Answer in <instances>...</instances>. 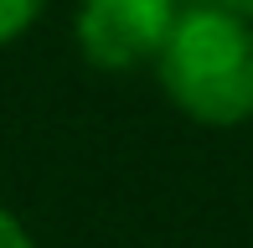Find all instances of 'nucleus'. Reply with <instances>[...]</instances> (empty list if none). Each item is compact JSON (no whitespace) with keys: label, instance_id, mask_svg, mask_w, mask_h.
Wrapping results in <instances>:
<instances>
[{"label":"nucleus","instance_id":"f257e3e1","mask_svg":"<svg viewBox=\"0 0 253 248\" xmlns=\"http://www.w3.org/2000/svg\"><path fill=\"white\" fill-rule=\"evenodd\" d=\"M155 62L170 104L197 124L233 129L253 119V21L217 5L181 10Z\"/></svg>","mask_w":253,"mask_h":248},{"label":"nucleus","instance_id":"f03ea898","mask_svg":"<svg viewBox=\"0 0 253 248\" xmlns=\"http://www.w3.org/2000/svg\"><path fill=\"white\" fill-rule=\"evenodd\" d=\"M176 0H83L78 5V47L93 67L124 73V67L155 62L176 26Z\"/></svg>","mask_w":253,"mask_h":248},{"label":"nucleus","instance_id":"7ed1b4c3","mask_svg":"<svg viewBox=\"0 0 253 248\" xmlns=\"http://www.w3.org/2000/svg\"><path fill=\"white\" fill-rule=\"evenodd\" d=\"M42 5H47V0H0V47L16 41L21 31L42 16Z\"/></svg>","mask_w":253,"mask_h":248},{"label":"nucleus","instance_id":"20e7f679","mask_svg":"<svg viewBox=\"0 0 253 248\" xmlns=\"http://www.w3.org/2000/svg\"><path fill=\"white\" fill-rule=\"evenodd\" d=\"M0 248H37V243H31V233L21 228L5 207H0Z\"/></svg>","mask_w":253,"mask_h":248},{"label":"nucleus","instance_id":"39448f33","mask_svg":"<svg viewBox=\"0 0 253 248\" xmlns=\"http://www.w3.org/2000/svg\"><path fill=\"white\" fill-rule=\"evenodd\" d=\"M217 10H233V16H243V21H253V0H212Z\"/></svg>","mask_w":253,"mask_h":248}]
</instances>
